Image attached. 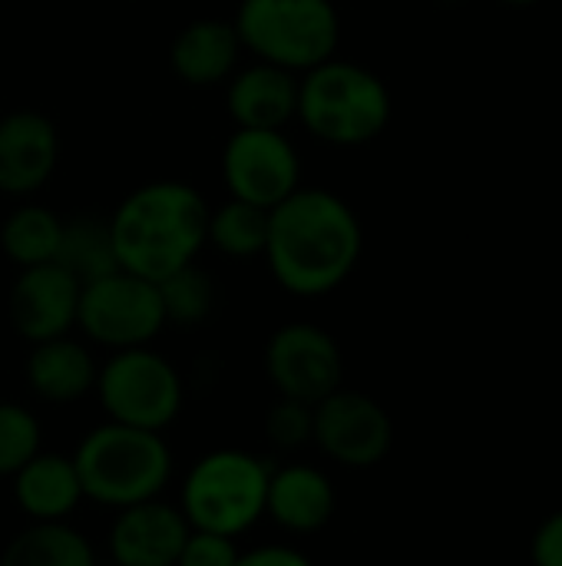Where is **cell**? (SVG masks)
Returning a JSON list of instances; mask_svg holds the SVG:
<instances>
[{
  "label": "cell",
  "instance_id": "6da1fadb",
  "mask_svg": "<svg viewBox=\"0 0 562 566\" xmlns=\"http://www.w3.org/2000/svg\"><path fill=\"white\" fill-rule=\"evenodd\" d=\"M364 252V229L348 199L301 186L268 209L265 262L272 279L295 298H325L341 289Z\"/></svg>",
  "mask_w": 562,
  "mask_h": 566
},
{
  "label": "cell",
  "instance_id": "7a4b0ae2",
  "mask_svg": "<svg viewBox=\"0 0 562 566\" xmlns=\"http://www.w3.org/2000/svg\"><path fill=\"white\" fill-rule=\"evenodd\" d=\"M106 219L116 265L146 282H162L205 249L209 202L189 182L156 179L136 186Z\"/></svg>",
  "mask_w": 562,
  "mask_h": 566
},
{
  "label": "cell",
  "instance_id": "3957f363",
  "mask_svg": "<svg viewBox=\"0 0 562 566\" xmlns=\"http://www.w3.org/2000/svg\"><path fill=\"white\" fill-rule=\"evenodd\" d=\"M391 113L388 83L361 63L331 56L298 76L295 119L325 146H368L388 129Z\"/></svg>",
  "mask_w": 562,
  "mask_h": 566
},
{
  "label": "cell",
  "instance_id": "277c9868",
  "mask_svg": "<svg viewBox=\"0 0 562 566\" xmlns=\"http://www.w3.org/2000/svg\"><path fill=\"white\" fill-rule=\"evenodd\" d=\"M73 464L83 484V501L123 511L162 497L176 461L159 431L106 421L83 434L73 451Z\"/></svg>",
  "mask_w": 562,
  "mask_h": 566
},
{
  "label": "cell",
  "instance_id": "5b68a950",
  "mask_svg": "<svg viewBox=\"0 0 562 566\" xmlns=\"http://www.w3.org/2000/svg\"><path fill=\"white\" fill-rule=\"evenodd\" d=\"M272 461L242 451L219 448L202 454L179 491V511L192 531L222 537H242L265 517Z\"/></svg>",
  "mask_w": 562,
  "mask_h": 566
},
{
  "label": "cell",
  "instance_id": "8992f818",
  "mask_svg": "<svg viewBox=\"0 0 562 566\" xmlns=\"http://www.w3.org/2000/svg\"><path fill=\"white\" fill-rule=\"evenodd\" d=\"M232 27L252 60L305 73L341 43V13L335 0H242Z\"/></svg>",
  "mask_w": 562,
  "mask_h": 566
},
{
  "label": "cell",
  "instance_id": "52a82bcc",
  "mask_svg": "<svg viewBox=\"0 0 562 566\" xmlns=\"http://www.w3.org/2000/svg\"><path fill=\"white\" fill-rule=\"evenodd\" d=\"M93 395L106 411V421L162 434L185 405V381L166 355L146 345L109 352L96 371Z\"/></svg>",
  "mask_w": 562,
  "mask_h": 566
},
{
  "label": "cell",
  "instance_id": "ba28073f",
  "mask_svg": "<svg viewBox=\"0 0 562 566\" xmlns=\"http://www.w3.org/2000/svg\"><path fill=\"white\" fill-rule=\"evenodd\" d=\"M76 328L83 332L86 342L106 352L152 345L166 328L156 282H146L123 269L96 282H86L79 292Z\"/></svg>",
  "mask_w": 562,
  "mask_h": 566
},
{
  "label": "cell",
  "instance_id": "9c48e42d",
  "mask_svg": "<svg viewBox=\"0 0 562 566\" xmlns=\"http://www.w3.org/2000/svg\"><path fill=\"white\" fill-rule=\"evenodd\" d=\"M311 444L341 468L371 471L394 448V421L378 398L341 385L315 405Z\"/></svg>",
  "mask_w": 562,
  "mask_h": 566
},
{
  "label": "cell",
  "instance_id": "30bf717a",
  "mask_svg": "<svg viewBox=\"0 0 562 566\" xmlns=\"http://www.w3.org/2000/svg\"><path fill=\"white\" fill-rule=\"evenodd\" d=\"M278 398L318 405L344 385V355L335 335L311 322H288L272 332L262 355Z\"/></svg>",
  "mask_w": 562,
  "mask_h": 566
},
{
  "label": "cell",
  "instance_id": "8fae6325",
  "mask_svg": "<svg viewBox=\"0 0 562 566\" xmlns=\"http://www.w3.org/2000/svg\"><path fill=\"white\" fill-rule=\"evenodd\" d=\"M222 182L232 199L275 209L301 189V156L285 129H235L222 149Z\"/></svg>",
  "mask_w": 562,
  "mask_h": 566
},
{
  "label": "cell",
  "instance_id": "7c38bea8",
  "mask_svg": "<svg viewBox=\"0 0 562 566\" xmlns=\"http://www.w3.org/2000/svg\"><path fill=\"white\" fill-rule=\"evenodd\" d=\"M79 292L83 285L56 262L20 269L7 295L10 328L26 345L70 335L76 328Z\"/></svg>",
  "mask_w": 562,
  "mask_h": 566
},
{
  "label": "cell",
  "instance_id": "4fadbf2b",
  "mask_svg": "<svg viewBox=\"0 0 562 566\" xmlns=\"http://www.w3.org/2000/svg\"><path fill=\"white\" fill-rule=\"evenodd\" d=\"M60 166V129L40 109L0 116V192L30 199Z\"/></svg>",
  "mask_w": 562,
  "mask_h": 566
},
{
  "label": "cell",
  "instance_id": "5bb4252c",
  "mask_svg": "<svg viewBox=\"0 0 562 566\" xmlns=\"http://www.w3.org/2000/svg\"><path fill=\"white\" fill-rule=\"evenodd\" d=\"M189 531L192 527L179 504L152 497L116 511L109 527V557L116 566H176Z\"/></svg>",
  "mask_w": 562,
  "mask_h": 566
},
{
  "label": "cell",
  "instance_id": "9a60e30c",
  "mask_svg": "<svg viewBox=\"0 0 562 566\" xmlns=\"http://www.w3.org/2000/svg\"><path fill=\"white\" fill-rule=\"evenodd\" d=\"M335 511H338V494L321 468L305 461H288L278 468L272 464L265 517H272L282 531L311 537L331 524Z\"/></svg>",
  "mask_w": 562,
  "mask_h": 566
},
{
  "label": "cell",
  "instance_id": "2e32d148",
  "mask_svg": "<svg viewBox=\"0 0 562 566\" xmlns=\"http://www.w3.org/2000/svg\"><path fill=\"white\" fill-rule=\"evenodd\" d=\"M225 109L235 129H285L298 113V73L252 60L229 76Z\"/></svg>",
  "mask_w": 562,
  "mask_h": 566
},
{
  "label": "cell",
  "instance_id": "e0dca14e",
  "mask_svg": "<svg viewBox=\"0 0 562 566\" xmlns=\"http://www.w3.org/2000/svg\"><path fill=\"white\" fill-rule=\"evenodd\" d=\"M242 40L232 27V20L222 17H199L189 20L169 46V66L172 73L195 90L222 86L242 63Z\"/></svg>",
  "mask_w": 562,
  "mask_h": 566
},
{
  "label": "cell",
  "instance_id": "ac0fdd59",
  "mask_svg": "<svg viewBox=\"0 0 562 566\" xmlns=\"http://www.w3.org/2000/svg\"><path fill=\"white\" fill-rule=\"evenodd\" d=\"M96 371H99V365H96L93 352L83 342H76L73 335L30 345V355L23 361L26 388L46 405L83 401L96 388Z\"/></svg>",
  "mask_w": 562,
  "mask_h": 566
},
{
  "label": "cell",
  "instance_id": "d6986e66",
  "mask_svg": "<svg viewBox=\"0 0 562 566\" xmlns=\"http://www.w3.org/2000/svg\"><path fill=\"white\" fill-rule=\"evenodd\" d=\"M13 504L30 524L70 521L83 504V484L73 454H33L13 478Z\"/></svg>",
  "mask_w": 562,
  "mask_h": 566
},
{
  "label": "cell",
  "instance_id": "ffe728a7",
  "mask_svg": "<svg viewBox=\"0 0 562 566\" xmlns=\"http://www.w3.org/2000/svg\"><path fill=\"white\" fill-rule=\"evenodd\" d=\"M0 566H99L86 534L70 521L26 524L0 554Z\"/></svg>",
  "mask_w": 562,
  "mask_h": 566
},
{
  "label": "cell",
  "instance_id": "44dd1931",
  "mask_svg": "<svg viewBox=\"0 0 562 566\" xmlns=\"http://www.w3.org/2000/svg\"><path fill=\"white\" fill-rule=\"evenodd\" d=\"M60 239H63V219L53 209L26 199L0 226V249L17 269L56 262Z\"/></svg>",
  "mask_w": 562,
  "mask_h": 566
},
{
  "label": "cell",
  "instance_id": "7402d4cb",
  "mask_svg": "<svg viewBox=\"0 0 562 566\" xmlns=\"http://www.w3.org/2000/svg\"><path fill=\"white\" fill-rule=\"evenodd\" d=\"M56 265H63L79 285L116 272L119 265H116V252H113L109 219H103V216L63 219V239H60Z\"/></svg>",
  "mask_w": 562,
  "mask_h": 566
},
{
  "label": "cell",
  "instance_id": "603a6c76",
  "mask_svg": "<svg viewBox=\"0 0 562 566\" xmlns=\"http://www.w3.org/2000/svg\"><path fill=\"white\" fill-rule=\"evenodd\" d=\"M268 239V209H258L242 199H225L219 209H209L205 245L225 259H255L265 252Z\"/></svg>",
  "mask_w": 562,
  "mask_h": 566
},
{
  "label": "cell",
  "instance_id": "cb8c5ba5",
  "mask_svg": "<svg viewBox=\"0 0 562 566\" xmlns=\"http://www.w3.org/2000/svg\"><path fill=\"white\" fill-rule=\"evenodd\" d=\"M156 289H159L166 328L169 325L172 328H199L212 318L215 302H219V289H215L212 275L199 262L176 269L172 275L156 282Z\"/></svg>",
  "mask_w": 562,
  "mask_h": 566
},
{
  "label": "cell",
  "instance_id": "d4e9b609",
  "mask_svg": "<svg viewBox=\"0 0 562 566\" xmlns=\"http://www.w3.org/2000/svg\"><path fill=\"white\" fill-rule=\"evenodd\" d=\"M43 431L26 405L0 401V478H13L43 448Z\"/></svg>",
  "mask_w": 562,
  "mask_h": 566
},
{
  "label": "cell",
  "instance_id": "484cf974",
  "mask_svg": "<svg viewBox=\"0 0 562 566\" xmlns=\"http://www.w3.org/2000/svg\"><path fill=\"white\" fill-rule=\"evenodd\" d=\"M311 431H315V405L278 398L265 411V438L278 451H298V448L311 444Z\"/></svg>",
  "mask_w": 562,
  "mask_h": 566
},
{
  "label": "cell",
  "instance_id": "4316f807",
  "mask_svg": "<svg viewBox=\"0 0 562 566\" xmlns=\"http://www.w3.org/2000/svg\"><path fill=\"white\" fill-rule=\"evenodd\" d=\"M238 541L209 534V531H189L176 566H235L238 560Z\"/></svg>",
  "mask_w": 562,
  "mask_h": 566
},
{
  "label": "cell",
  "instance_id": "83f0119b",
  "mask_svg": "<svg viewBox=\"0 0 562 566\" xmlns=\"http://www.w3.org/2000/svg\"><path fill=\"white\" fill-rule=\"evenodd\" d=\"M530 564L562 566V507L540 521V527L530 541Z\"/></svg>",
  "mask_w": 562,
  "mask_h": 566
},
{
  "label": "cell",
  "instance_id": "f1b7e54d",
  "mask_svg": "<svg viewBox=\"0 0 562 566\" xmlns=\"http://www.w3.org/2000/svg\"><path fill=\"white\" fill-rule=\"evenodd\" d=\"M235 566H315L311 557L298 547H285V544H265V547H252L242 551Z\"/></svg>",
  "mask_w": 562,
  "mask_h": 566
},
{
  "label": "cell",
  "instance_id": "f546056e",
  "mask_svg": "<svg viewBox=\"0 0 562 566\" xmlns=\"http://www.w3.org/2000/svg\"><path fill=\"white\" fill-rule=\"evenodd\" d=\"M503 7H513V10H527V7H537L540 0H500Z\"/></svg>",
  "mask_w": 562,
  "mask_h": 566
},
{
  "label": "cell",
  "instance_id": "4dcf8cb0",
  "mask_svg": "<svg viewBox=\"0 0 562 566\" xmlns=\"http://www.w3.org/2000/svg\"><path fill=\"white\" fill-rule=\"evenodd\" d=\"M113 566H116V564H113Z\"/></svg>",
  "mask_w": 562,
  "mask_h": 566
}]
</instances>
